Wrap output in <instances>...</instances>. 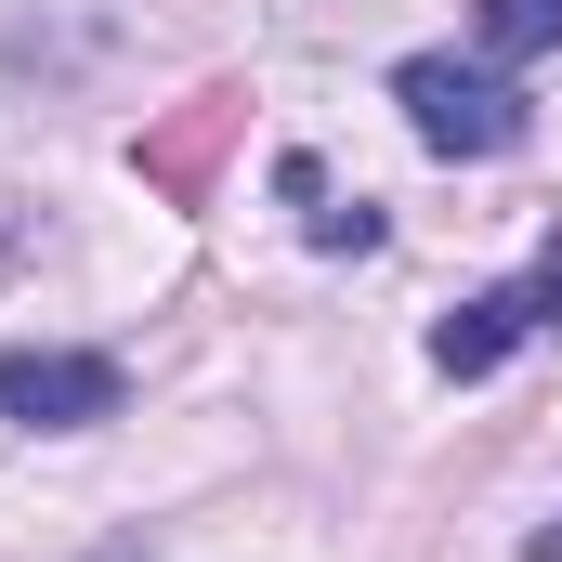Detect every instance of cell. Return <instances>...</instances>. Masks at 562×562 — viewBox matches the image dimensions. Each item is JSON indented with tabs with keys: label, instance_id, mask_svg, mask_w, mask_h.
<instances>
[{
	"label": "cell",
	"instance_id": "cell-1",
	"mask_svg": "<svg viewBox=\"0 0 562 562\" xmlns=\"http://www.w3.org/2000/svg\"><path fill=\"white\" fill-rule=\"evenodd\" d=\"M393 105H406V132L431 157H510V144L537 132V105L497 79V66H458V53H406L393 66Z\"/></svg>",
	"mask_w": 562,
	"mask_h": 562
},
{
	"label": "cell",
	"instance_id": "cell-2",
	"mask_svg": "<svg viewBox=\"0 0 562 562\" xmlns=\"http://www.w3.org/2000/svg\"><path fill=\"white\" fill-rule=\"evenodd\" d=\"M537 327H562V223H550V249H537V276L471 288V301L431 327V367H445V380H484V367H510Z\"/></svg>",
	"mask_w": 562,
	"mask_h": 562
},
{
	"label": "cell",
	"instance_id": "cell-3",
	"mask_svg": "<svg viewBox=\"0 0 562 562\" xmlns=\"http://www.w3.org/2000/svg\"><path fill=\"white\" fill-rule=\"evenodd\" d=\"M119 353H0V419H26V431H92V419H119Z\"/></svg>",
	"mask_w": 562,
	"mask_h": 562
},
{
	"label": "cell",
	"instance_id": "cell-4",
	"mask_svg": "<svg viewBox=\"0 0 562 562\" xmlns=\"http://www.w3.org/2000/svg\"><path fill=\"white\" fill-rule=\"evenodd\" d=\"M471 26H484V53H562V0H471Z\"/></svg>",
	"mask_w": 562,
	"mask_h": 562
},
{
	"label": "cell",
	"instance_id": "cell-5",
	"mask_svg": "<svg viewBox=\"0 0 562 562\" xmlns=\"http://www.w3.org/2000/svg\"><path fill=\"white\" fill-rule=\"evenodd\" d=\"M314 249H380V210H367V196H340V210H314Z\"/></svg>",
	"mask_w": 562,
	"mask_h": 562
},
{
	"label": "cell",
	"instance_id": "cell-6",
	"mask_svg": "<svg viewBox=\"0 0 562 562\" xmlns=\"http://www.w3.org/2000/svg\"><path fill=\"white\" fill-rule=\"evenodd\" d=\"M524 562H562V524H537V537H524Z\"/></svg>",
	"mask_w": 562,
	"mask_h": 562
},
{
	"label": "cell",
	"instance_id": "cell-7",
	"mask_svg": "<svg viewBox=\"0 0 562 562\" xmlns=\"http://www.w3.org/2000/svg\"><path fill=\"white\" fill-rule=\"evenodd\" d=\"M105 562H144V550H105Z\"/></svg>",
	"mask_w": 562,
	"mask_h": 562
}]
</instances>
